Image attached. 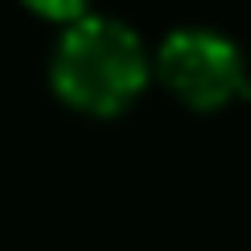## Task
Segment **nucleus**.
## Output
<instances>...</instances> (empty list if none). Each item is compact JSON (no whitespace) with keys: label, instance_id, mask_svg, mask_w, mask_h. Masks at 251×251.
Wrapping results in <instances>:
<instances>
[{"label":"nucleus","instance_id":"obj_1","mask_svg":"<svg viewBox=\"0 0 251 251\" xmlns=\"http://www.w3.org/2000/svg\"><path fill=\"white\" fill-rule=\"evenodd\" d=\"M54 87L66 103L95 116L124 111L144 87V54L116 21H78L58 46Z\"/></svg>","mask_w":251,"mask_h":251},{"label":"nucleus","instance_id":"obj_2","mask_svg":"<svg viewBox=\"0 0 251 251\" xmlns=\"http://www.w3.org/2000/svg\"><path fill=\"white\" fill-rule=\"evenodd\" d=\"M161 78L181 103L218 111L247 95V66L235 41L210 29H181L161 46Z\"/></svg>","mask_w":251,"mask_h":251},{"label":"nucleus","instance_id":"obj_3","mask_svg":"<svg viewBox=\"0 0 251 251\" xmlns=\"http://www.w3.org/2000/svg\"><path fill=\"white\" fill-rule=\"evenodd\" d=\"M29 8H37L41 17H54V21H70L87 8V0H25Z\"/></svg>","mask_w":251,"mask_h":251}]
</instances>
